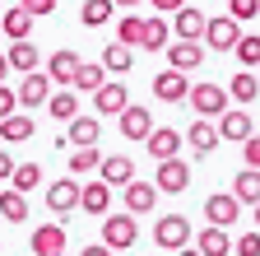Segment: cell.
I'll use <instances>...</instances> for the list:
<instances>
[{
  "label": "cell",
  "mask_w": 260,
  "mask_h": 256,
  "mask_svg": "<svg viewBox=\"0 0 260 256\" xmlns=\"http://www.w3.org/2000/svg\"><path fill=\"white\" fill-rule=\"evenodd\" d=\"M153 242L162 251H186V242H190V219L186 214H162L153 223Z\"/></svg>",
  "instance_id": "6da1fadb"
},
{
  "label": "cell",
  "mask_w": 260,
  "mask_h": 256,
  "mask_svg": "<svg viewBox=\"0 0 260 256\" xmlns=\"http://www.w3.org/2000/svg\"><path fill=\"white\" fill-rule=\"evenodd\" d=\"M186 103L200 112V121L223 117V112H228V89H218V84H190V98H186Z\"/></svg>",
  "instance_id": "7a4b0ae2"
},
{
  "label": "cell",
  "mask_w": 260,
  "mask_h": 256,
  "mask_svg": "<svg viewBox=\"0 0 260 256\" xmlns=\"http://www.w3.org/2000/svg\"><path fill=\"white\" fill-rule=\"evenodd\" d=\"M135 219L130 214H107L103 219V247L107 251H121V247H135Z\"/></svg>",
  "instance_id": "3957f363"
},
{
  "label": "cell",
  "mask_w": 260,
  "mask_h": 256,
  "mask_svg": "<svg viewBox=\"0 0 260 256\" xmlns=\"http://www.w3.org/2000/svg\"><path fill=\"white\" fill-rule=\"evenodd\" d=\"M98 135H103V121L98 117H75L70 126H65V135H60V145H75V149H98Z\"/></svg>",
  "instance_id": "277c9868"
},
{
  "label": "cell",
  "mask_w": 260,
  "mask_h": 256,
  "mask_svg": "<svg viewBox=\"0 0 260 256\" xmlns=\"http://www.w3.org/2000/svg\"><path fill=\"white\" fill-rule=\"evenodd\" d=\"M190 186V163L186 158H168V163H158V177H153V191H168V196H177V191Z\"/></svg>",
  "instance_id": "5b68a950"
},
{
  "label": "cell",
  "mask_w": 260,
  "mask_h": 256,
  "mask_svg": "<svg viewBox=\"0 0 260 256\" xmlns=\"http://www.w3.org/2000/svg\"><path fill=\"white\" fill-rule=\"evenodd\" d=\"M121 201H125V214L130 219H140V214H149L158 205V191H153V182H125L121 186Z\"/></svg>",
  "instance_id": "8992f818"
},
{
  "label": "cell",
  "mask_w": 260,
  "mask_h": 256,
  "mask_svg": "<svg viewBox=\"0 0 260 256\" xmlns=\"http://www.w3.org/2000/svg\"><path fill=\"white\" fill-rule=\"evenodd\" d=\"M153 93H158L162 103H186L190 98V79L177 75V70H158L153 75Z\"/></svg>",
  "instance_id": "52a82bcc"
},
{
  "label": "cell",
  "mask_w": 260,
  "mask_h": 256,
  "mask_svg": "<svg viewBox=\"0 0 260 256\" xmlns=\"http://www.w3.org/2000/svg\"><path fill=\"white\" fill-rule=\"evenodd\" d=\"M93 117H121L125 107H130V93H125V84H103L93 93Z\"/></svg>",
  "instance_id": "ba28073f"
},
{
  "label": "cell",
  "mask_w": 260,
  "mask_h": 256,
  "mask_svg": "<svg viewBox=\"0 0 260 256\" xmlns=\"http://www.w3.org/2000/svg\"><path fill=\"white\" fill-rule=\"evenodd\" d=\"M242 214V205L233 196H205V219H209V229H233Z\"/></svg>",
  "instance_id": "9c48e42d"
},
{
  "label": "cell",
  "mask_w": 260,
  "mask_h": 256,
  "mask_svg": "<svg viewBox=\"0 0 260 256\" xmlns=\"http://www.w3.org/2000/svg\"><path fill=\"white\" fill-rule=\"evenodd\" d=\"M79 66H84V61H79V56H75L70 47H60V51H56V56L47 61V70H42V75H47L51 84H75V75H79Z\"/></svg>",
  "instance_id": "30bf717a"
},
{
  "label": "cell",
  "mask_w": 260,
  "mask_h": 256,
  "mask_svg": "<svg viewBox=\"0 0 260 256\" xmlns=\"http://www.w3.org/2000/svg\"><path fill=\"white\" fill-rule=\"evenodd\" d=\"M14 98H19L23 107H42V103L51 98V79H47L42 70H32V75H23V84L14 89Z\"/></svg>",
  "instance_id": "8fae6325"
},
{
  "label": "cell",
  "mask_w": 260,
  "mask_h": 256,
  "mask_svg": "<svg viewBox=\"0 0 260 256\" xmlns=\"http://www.w3.org/2000/svg\"><path fill=\"white\" fill-rule=\"evenodd\" d=\"M205 38H209V51H233L237 38H242V28L223 14V19H209V23H205Z\"/></svg>",
  "instance_id": "7c38bea8"
},
{
  "label": "cell",
  "mask_w": 260,
  "mask_h": 256,
  "mask_svg": "<svg viewBox=\"0 0 260 256\" xmlns=\"http://www.w3.org/2000/svg\"><path fill=\"white\" fill-rule=\"evenodd\" d=\"M79 210H88V214H98V219H107V214H112V186H107V182H88V186H79Z\"/></svg>",
  "instance_id": "4fadbf2b"
},
{
  "label": "cell",
  "mask_w": 260,
  "mask_h": 256,
  "mask_svg": "<svg viewBox=\"0 0 260 256\" xmlns=\"http://www.w3.org/2000/svg\"><path fill=\"white\" fill-rule=\"evenodd\" d=\"M144 145H149V154L158 158V163H168V158H177V154H181V135L172 131V126H153Z\"/></svg>",
  "instance_id": "5bb4252c"
},
{
  "label": "cell",
  "mask_w": 260,
  "mask_h": 256,
  "mask_svg": "<svg viewBox=\"0 0 260 256\" xmlns=\"http://www.w3.org/2000/svg\"><path fill=\"white\" fill-rule=\"evenodd\" d=\"M47 210L60 214V219L70 214V210H79V186H75V182H65V177L51 182V186H47Z\"/></svg>",
  "instance_id": "9a60e30c"
},
{
  "label": "cell",
  "mask_w": 260,
  "mask_h": 256,
  "mask_svg": "<svg viewBox=\"0 0 260 256\" xmlns=\"http://www.w3.org/2000/svg\"><path fill=\"white\" fill-rule=\"evenodd\" d=\"M218 140H237V145H246V140H251V112H246V107L223 112V117H218Z\"/></svg>",
  "instance_id": "2e32d148"
},
{
  "label": "cell",
  "mask_w": 260,
  "mask_h": 256,
  "mask_svg": "<svg viewBox=\"0 0 260 256\" xmlns=\"http://www.w3.org/2000/svg\"><path fill=\"white\" fill-rule=\"evenodd\" d=\"M149 131H153V117H149V107H125L121 112V135L125 140H149Z\"/></svg>",
  "instance_id": "e0dca14e"
},
{
  "label": "cell",
  "mask_w": 260,
  "mask_h": 256,
  "mask_svg": "<svg viewBox=\"0 0 260 256\" xmlns=\"http://www.w3.org/2000/svg\"><path fill=\"white\" fill-rule=\"evenodd\" d=\"M32 251L38 256H65V229L60 223H42V229L32 233Z\"/></svg>",
  "instance_id": "ac0fdd59"
},
{
  "label": "cell",
  "mask_w": 260,
  "mask_h": 256,
  "mask_svg": "<svg viewBox=\"0 0 260 256\" xmlns=\"http://www.w3.org/2000/svg\"><path fill=\"white\" fill-rule=\"evenodd\" d=\"M98 182H107V186L135 182V163H130V158H103V163H98Z\"/></svg>",
  "instance_id": "d6986e66"
},
{
  "label": "cell",
  "mask_w": 260,
  "mask_h": 256,
  "mask_svg": "<svg viewBox=\"0 0 260 256\" xmlns=\"http://www.w3.org/2000/svg\"><path fill=\"white\" fill-rule=\"evenodd\" d=\"M186 140H190V149L200 154V158H209V154L218 149V126H214V121H190V135H186Z\"/></svg>",
  "instance_id": "ffe728a7"
},
{
  "label": "cell",
  "mask_w": 260,
  "mask_h": 256,
  "mask_svg": "<svg viewBox=\"0 0 260 256\" xmlns=\"http://www.w3.org/2000/svg\"><path fill=\"white\" fill-rule=\"evenodd\" d=\"M168 56H172V66H168V70L186 75V70H195V66L205 61V47H200V42H177V47H168Z\"/></svg>",
  "instance_id": "44dd1931"
},
{
  "label": "cell",
  "mask_w": 260,
  "mask_h": 256,
  "mask_svg": "<svg viewBox=\"0 0 260 256\" xmlns=\"http://www.w3.org/2000/svg\"><path fill=\"white\" fill-rule=\"evenodd\" d=\"M233 201H237V205H260V173L242 168V173L233 177Z\"/></svg>",
  "instance_id": "7402d4cb"
},
{
  "label": "cell",
  "mask_w": 260,
  "mask_h": 256,
  "mask_svg": "<svg viewBox=\"0 0 260 256\" xmlns=\"http://www.w3.org/2000/svg\"><path fill=\"white\" fill-rule=\"evenodd\" d=\"M5 66H10V70H23V75H32V70L42 66V56H38V47H32V42H14V47L5 51Z\"/></svg>",
  "instance_id": "603a6c76"
},
{
  "label": "cell",
  "mask_w": 260,
  "mask_h": 256,
  "mask_svg": "<svg viewBox=\"0 0 260 256\" xmlns=\"http://www.w3.org/2000/svg\"><path fill=\"white\" fill-rule=\"evenodd\" d=\"M172 23H177V38H181V42H195V38H205V23H209V19H205L200 10H177Z\"/></svg>",
  "instance_id": "cb8c5ba5"
},
{
  "label": "cell",
  "mask_w": 260,
  "mask_h": 256,
  "mask_svg": "<svg viewBox=\"0 0 260 256\" xmlns=\"http://www.w3.org/2000/svg\"><path fill=\"white\" fill-rule=\"evenodd\" d=\"M28 33H32V19H28L23 10H5V14H0V38H10V42H28Z\"/></svg>",
  "instance_id": "d4e9b609"
},
{
  "label": "cell",
  "mask_w": 260,
  "mask_h": 256,
  "mask_svg": "<svg viewBox=\"0 0 260 256\" xmlns=\"http://www.w3.org/2000/svg\"><path fill=\"white\" fill-rule=\"evenodd\" d=\"M195 251L200 256H233V238H228L223 229H205L200 238H195Z\"/></svg>",
  "instance_id": "484cf974"
},
{
  "label": "cell",
  "mask_w": 260,
  "mask_h": 256,
  "mask_svg": "<svg viewBox=\"0 0 260 256\" xmlns=\"http://www.w3.org/2000/svg\"><path fill=\"white\" fill-rule=\"evenodd\" d=\"M47 112H51L56 121H75V117H79V93H75V89L51 93V98H47Z\"/></svg>",
  "instance_id": "4316f807"
},
{
  "label": "cell",
  "mask_w": 260,
  "mask_h": 256,
  "mask_svg": "<svg viewBox=\"0 0 260 256\" xmlns=\"http://www.w3.org/2000/svg\"><path fill=\"white\" fill-rule=\"evenodd\" d=\"M228 98H237L242 107L255 103V98H260V79H255L251 70H237V75H233V89H228Z\"/></svg>",
  "instance_id": "83f0119b"
},
{
  "label": "cell",
  "mask_w": 260,
  "mask_h": 256,
  "mask_svg": "<svg viewBox=\"0 0 260 256\" xmlns=\"http://www.w3.org/2000/svg\"><path fill=\"white\" fill-rule=\"evenodd\" d=\"M98 66H103V70H112V75H125L130 66H135V51H130V47H121V42H112V47L103 51V61H98Z\"/></svg>",
  "instance_id": "f1b7e54d"
},
{
  "label": "cell",
  "mask_w": 260,
  "mask_h": 256,
  "mask_svg": "<svg viewBox=\"0 0 260 256\" xmlns=\"http://www.w3.org/2000/svg\"><path fill=\"white\" fill-rule=\"evenodd\" d=\"M32 186H42V168H38V163H14V177H10V191H19V196H28Z\"/></svg>",
  "instance_id": "f546056e"
},
{
  "label": "cell",
  "mask_w": 260,
  "mask_h": 256,
  "mask_svg": "<svg viewBox=\"0 0 260 256\" xmlns=\"http://www.w3.org/2000/svg\"><path fill=\"white\" fill-rule=\"evenodd\" d=\"M32 131H38V121H28V112H14L0 121V135L5 140H32Z\"/></svg>",
  "instance_id": "4dcf8cb0"
},
{
  "label": "cell",
  "mask_w": 260,
  "mask_h": 256,
  "mask_svg": "<svg viewBox=\"0 0 260 256\" xmlns=\"http://www.w3.org/2000/svg\"><path fill=\"white\" fill-rule=\"evenodd\" d=\"M103 84H107V70H103V66H88V61H84L79 75H75V93H98Z\"/></svg>",
  "instance_id": "1f68e13d"
},
{
  "label": "cell",
  "mask_w": 260,
  "mask_h": 256,
  "mask_svg": "<svg viewBox=\"0 0 260 256\" xmlns=\"http://www.w3.org/2000/svg\"><path fill=\"white\" fill-rule=\"evenodd\" d=\"M140 47H144V51H168V23H162V19H144Z\"/></svg>",
  "instance_id": "d6a6232c"
},
{
  "label": "cell",
  "mask_w": 260,
  "mask_h": 256,
  "mask_svg": "<svg viewBox=\"0 0 260 256\" xmlns=\"http://www.w3.org/2000/svg\"><path fill=\"white\" fill-rule=\"evenodd\" d=\"M112 0H84V10H79V19H84V28H98V23H107L112 19Z\"/></svg>",
  "instance_id": "836d02e7"
},
{
  "label": "cell",
  "mask_w": 260,
  "mask_h": 256,
  "mask_svg": "<svg viewBox=\"0 0 260 256\" xmlns=\"http://www.w3.org/2000/svg\"><path fill=\"white\" fill-rule=\"evenodd\" d=\"M0 214H5L10 223H23L28 219V201L19 196V191H0Z\"/></svg>",
  "instance_id": "e575fe53"
},
{
  "label": "cell",
  "mask_w": 260,
  "mask_h": 256,
  "mask_svg": "<svg viewBox=\"0 0 260 256\" xmlns=\"http://www.w3.org/2000/svg\"><path fill=\"white\" fill-rule=\"evenodd\" d=\"M140 38H144V19L125 14V19L116 23V42H121V47H140Z\"/></svg>",
  "instance_id": "d590c367"
},
{
  "label": "cell",
  "mask_w": 260,
  "mask_h": 256,
  "mask_svg": "<svg viewBox=\"0 0 260 256\" xmlns=\"http://www.w3.org/2000/svg\"><path fill=\"white\" fill-rule=\"evenodd\" d=\"M233 51H237V61H242V70H251V66H260V38H255V33H242Z\"/></svg>",
  "instance_id": "8d00e7d4"
},
{
  "label": "cell",
  "mask_w": 260,
  "mask_h": 256,
  "mask_svg": "<svg viewBox=\"0 0 260 256\" xmlns=\"http://www.w3.org/2000/svg\"><path fill=\"white\" fill-rule=\"evenodd\" d=\"M98 163H103L98 149H75L70 154V173H98Z\"/></svg>",
  "instance_id": "74e56055"
},
{
  "label": "cell",
  "mask_w": 260,
  "mask_h": 256,
  "mask_svg": "<svg viewBox=\"0 0 260 256\" xmlns=\"http://www.w3.org/2000/svg\"><path fill=\"white\" fill-rule=\"evenodd\" d=\"M260 14V0H228V19L242 23V19H255Z\"/></svg>",
  "instance_id": "f35d334b"
},
{
  "label": "cell",
  "mask_w": 260,
  "mask_h": 256,
  "mask_svg": "<svg viewBox=\"0 0 260 256\" xmlns=\"http://www.w3.org/2000/svg\"><path fill=\"white\" fill-rule=\"evenodd\" d=\"M233 256H260V233H242L233 242Z\"/></svg>",
  "instance_id": "ab89813d"
},
{
  "label": "cell",
  "mask_w": 260,
  "mask_h": 256,
  "mask_svg": "<svg viewBox=\"0 0 260 256\" xmlns=\"http://www.w3.org/2000/svg\"><path fill=\"white\" fill-rule=\"evenodd\" d=\"M19 10H23L28 19H38V14H51V10H56V0H19Z\"/></svg>",
  "instance_id": "60d3db41"
},
{
  "label": "cell",
  "mask_w": 260,
  "mask_h": 256,
  "mask_svg": "<svg viewBox=\"0 0 260 256\" xmlns=\"http://www.w3.org/2000/svg\"><path fill=\"white\" fill-rule=\"evenodd\" d=\"M242 158H246V168H251V173H260V135H251V140L242 145Z\"/></svg>",
  "instance_id": "b9f144b4"
},
{
  "label": "cell",
  "mask_w": 260,
  "mask_h": 256,
  "mask_svg": "<svg viewBox=\"0 0 260 256\" xmlns=\"http://www.w3.org/2000/svg\"><path fill=\"white\" fill-rule=\"evenodd\" d=\"M14 107H19L14 89H5V84H0V121H5V117H14Z\"/></svg>",
  "instance_id": "7bdbcfd3"
},
{
  "label": "cell",
  "mask_w": 260,
  "mask_h": 256,
  "mask_svg": "<svg viewBox=\"0 0 260 256\" xmlns=\"http://www.w3.org/2000/svg\"><path fill=\"white\" fill-rule=\"evenodd\" d=\"M153 10H168V14H177V10H186V0H149Z\"/></svg>",
  "instance_id": "ee69618b"
},
{
  "label": "cell",
  "mask_w": 260,
  "mask_h": 256,
  "mask_svg": "<svg viewBox=\"0 0 260 256\" xmlns=\"http://www.w3.org/2000/svg\"><path fill=\"white\" fill-rule=\"evenodd\" d=\"M10 177H14V158L0 149V182H10Z\"/></svg>",
  "instance_id": "f6af8a7d"
},
{
  "label": "cell",
  "mask_w": 260,
  "mask_h": 256,
  "mask_svg": "<svg viewBox=\"0 0 260 256\" xmlns=\"http://www.w3.org/2000/svg\"><path fill=\"white\" fill-rule=\"evenodd\" d=\"M79 256H116V251H107V247H103V242H93V247H84V251H79Z\"/></svg>",
  "instance_id": "bcb514c9"
},
{
  "label": "cell",
  "mask_w": 260,
  "mask_h": 256,
  "mask_svg": "<svg viewBox=\"0 0 260 256\" xmlns=\"http://www.w3.org/2000/svg\"><path fill=\"white\" fill-rule=\"evenodd\" d=\"M112 5H121V10H135V5H140V0H112Z\"/></svg>",
  "instance_id": "7dc6e473"
},
{
  "label": "cell",
  "mask_w": 260,
  "mask_h": 256,
  "mask_svg": "<svg viewBox=\"0 0 260 256\" xmlns=\"http://www.w3.org/2000/svg\"><path fill=\"white\" fill-rule=\"evenodd\" d=\"M5 75H10V66H5V51H0V84H5Z\"/></svg>",
  "instance_id": "c3c4849f"
},
{
  "label": "cell",
  "mask_w": 260,
  "mask_h": 256,
  "mask_svg": "<svg viewBox=\"0 0 260 256\" xmlns=\"http://www.w3.org/2000/svg\"><path fill=\"white\" fill-rule=\"evenodd\" d=\"M177 256H200V251H195V247H186V251H177Z\"/></svg>",
  "instance_id": "681fc988"
},
{
  "label": "cell",
  "mask_w": 260,
  "mask_h": 256,
  "mask_svg": "<svg viewBox=\"0 0 260 256\" xmlns=\"http://www.w3.org/2000/svg\"><path fill=\"white\" fill-rule=\"evenodd\" d=\"M255 223H260V205H255Z\"/></svg>",
  "instance_id": "f907efd6"
},
{
  "label": "cell",
  "mask_w": 260,
  "mask_h": 256,
  "mask_svg": "<svg viewBox=\"0 0 260 256\" xmlns=\"http://www.w3.org/2000/svg\"><path fill=\"white\" fill-rule=\"evenodd\" d=\"M0 10H5V5H0Z\"/></svg>",
  "instance_id": "816d5d0a"
}]
</instances>
